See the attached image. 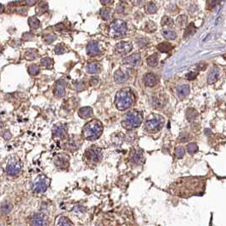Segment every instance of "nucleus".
I'll return each instance as SVG.
<instances>
[{"label": "nucleus", "instance_id": "nucleus-4", "mask_svg": "<svg viewBox=\"0 0 226 226\" xmlns=\"http://www.w3.org/2000/svg\"><path fill=\"white\" fill-rule=\"evenodd\" d=\"M143 116L142 113L139 111H130L124 116V118L122 122V125L124 129H134L138 128L142 124Z\"/></svg>", "mask_w": 226, "mask_h": 226}, {"label": "nucleus", "instance_id": "nucleus-36", "mask_svg": "<svg viewBox=\"0 0 226 226\" xmlns=\"http://www.w3.org/2000/svg\"><path fill=\"white\" fill-rule=\"evenodd\" d=\"M157 10L156 5L153 2H150L148 3L145 6V11L147 14H155Z\"/></svg>", "mask_w": 226, "mask_h": 226}, {"label": "nucleus", "instance_id": "nucleus-42", "mask_svg": "<svg viewBox=\"0 0 226 226\" xmlns=\"http://www.w3.org/2000/svg\"><path fill=\"white\" fill-rule=\"evenodd\" d=\"M198 150V147H197V144L195 143H191L187 145V151H188L190 154H194L196 153Z\"/></svg>", "mask_w": 226, "mask_h": 226}, {"label": "nucleus", "instance_id": "nucleus-1", "mask_svg": "<svg viewBox=\"0 0 226 226\" xmlns=\"http://www.w3.org/2000/svg\"><path fill=\"white\" fill-rule=\"evenodd\" d=\"M204 189V183L197 178H186L179 180L177 185H174V191L177 195L183 197H189L191 195L202 192Z\"/></svg>", "mask_w": 226, "mask_h": 226}, {"label": "nucleus", "instance_id": "nucleus-49", "mask_svg": "<svg viewBox=\"0 0 226 226\" xmlns=\"http://www.w3.org/2000/svg\"><path fill=\"white\" fill-rule=\"evenodd\" d=\"M206 66H207V64H206V63H204V62H201V63H199V64H197V66H196V68H197L198 71H203L206 68Z\"/></svg>", "mask_w": 226, "mask_h": 226}, {"label": "nucleus", "instance_id": "nucleus-41", "mask_svg": "<svg viewBox=\"0 0 226 226\" xmlns=\"http://www.w3.org/2000/svg\"><path fill=\"white\" fill-rule=\"evenodd\" d=\"M187 22V17L185 15H180L177 19V23L180 27H184Z\"/></svg>", "mask_w": 226, "mask_h": 226}, {"label": "nucleus", "instance_id": "nucleus-51", "mask_svg": "<svg viewBox=\"0 0 226 226\" xmlns=\"http://www.w3.org/2000/svg\"><path fill=\"white\" fill-rule=\"evenodd\" d=\"M117 12L118 14H122L124 12V5L123 4V3H120L118 4V6L117 7Z\"/></svg>", "mask_w": 226, "mask_h": 226}, {"label": "nucleus", "instance_id": "nucleus-20", "mask_svg": "<svg viewBox=\"0 0 226 226\" xmlns=\"http://www.w3.org/2000/svg\"><path fill=\"white\" fill-rule=\"evenodd\" d=\"M78 116L82 119H88L93 116V110L89 106H84L78 110Z\"/></svg>", "mask_w": 226, "mask_h": 226}, {"label": "nucleus", "instance_id": "nucleus-2", "mask_svg": "<svg viewBox=\"0 0 226 226\" xmlns=\"http://www.w3.org/2000/svg\"><path fill=\"white\" fill-rule=\"evenodd\" d=\"M134 102V95L130 88H124L117 93L115 97V105L119 111H125L130 108Z\"/></svg>", "mask_w": 226, "mask_h": 226}, {"label": "nucleus", "instance_id": "nucleus-19", "mask_svg": "<svg viewBox=\"0 0 226 226\" xmlns=\"http://www.w3.org/2000/svg\"><path fill=\"white\" fill-rule=\"evenodd\" d=\"M144 156L142 150L139 149H134L130 153V161L134 164H140L143 161Z\"/></svg>", "mask_w": 226, "mask_h": 226}, {"label": "nucleus", "instance_id": "nucleus-57", "mask_svg": "<svg viewBox=\"0 0 226 226\" xmlns=\"http://www.w3.org/2000/svg\"><path fill=\"white\" fill-rule=\"evenodd\" d=\"M2 50H3V48L0 46V54H1V52H2Z\"/></svg>", "mask_w": 226, "mask_h": 226}, {"label": "nucleus", "instance_id": "nucleus-21", "mask_svg": "<svg viewBox=\"0 0 226 226\" xmlns=\"http://www.w3.org/2000/svg\"><path fill=\"white\" fill-rule=\"evenodd\" d=\"M144 82L145 84L148 87H153L156 84L157 79L156 76L152 73H147L144 76Z\"/></svg>", "mask_w": 226, "mask_h": 226}, {"label": "nucleus", "instance_id": "nucleus-24", "mask_svg": "<svg viewBox=\"0 0 226 226\" xmlns=\"http://www.w3.org/2000/svg\"><path fill=\"white\" fill-rule=\"evenodd\" d=\"M177 93H178V96L180 99H184L190 93V86L187 85V84L179 86V88H178V90H177Z\"/></svg>", "mask_w": 226, "mask_h": 226}, {"label": "nucleus", "instance_id": "nucleus-45", "mask_svg": "<svg viewBox=\"0 0 226 226\" xmlns=\"http://www.w3.org/2000/svg\"><path fill=\"white\" fill-rule=\"evenodd\" d=\"M84 88H85V85L83 82H76L75 83V89L76 91H82L84 89Z\"/></svg>", "mask_w": 226, "mask_h": 226}, {"label": "nucleus", "instance_id": "nucleus-3", "mask_svg": "<svg viewBox=\"0 0 226 226\" xmlns=\"http://www.w3.org/2000/svg\"><path fill=\"white\" fill-rule=\"evenodd\" d=\"M103 125L99 120H92L83 126L82 135L87 140L94 141L100 138L102 134Z\"/></svg>", "mask_w": 226, "mask_h": 226}, {"label": "nucleus", "instance_id": "nucleus-30", "mask_svg": "<svg viewBox=\"0 0 226 226\" xmlns=\"http://www.w3.org/2000/svg\"><path fill=\"white\" fill-rule=\"evenodd\" d=\"M28 24L32 29H38L40 27V21L35 16H31L28 19Z\"/></svg>", "mask_w": 226, "mask_h": 226}, {"label": "nucleus", "instance_id": "nucleus-23", "mask_svg": "<svg viewBox=\"0 0 226 226\" xmlns=\"http://www.w3.org/2000/svg\"><path fill=\"white\" fill-rule=\"evenodd\" d=\"M101 69V66L99 62H91L87 66V71L90 74H96Z\"/></svg>", "mask_w": 226, "mask_h": 226}, {"label": "nucleus", "instance_id": "nucleus-38", "mask_svg": "<svg viewBox=\"0 0 226 226\" xmlns=\"http://www.w3.org/2000/svg\"><path fill=\"white\" fill-rule=\"evenodd\" d=\"M58 226H73V224L67 218L60 217L58 220Z\"/></svg>", "mask_w": 226, "mask_h": 226}, {"label": "nucleus", "instance_id": "nucleus-35", "mask_svg": "<svg viewBox=\"0 0 226 226\" xmlns=\"http://www.w3.org/2000/svg\"><path fill=\"white\" fill-rule=\"evenodd\" d=\"M41 65L43 66L46 68H52L54 65V61L53 60L50 58V57H44L43 59H41Z\"/></svg>", "mask_w": 226, "mask_h": 226}, {"label": "nucleus", "instance_id": "nucleus-40", "mask_svg": "<svg viewBox=\"0 0 226 226\" xmlns=\"http://www.w3.org/2000/svg\"><path fill=\"white\" fill-rule=\"evenodd\" d=\"M195 32H196V28L194 27V25L193 24H190V26L186 27V29H185L184 38H187L189 36L192 35V34H194Z\"/></svg>", "mask_w": 226, "mask_h": 226}, {"label": "nucleus", "instance_id": "nucleus-47", "mask_svg": "<svg viewBox=\"0 0 226 226\" xmlns=\"http://www.w3.org/2000/svg\"><path fill=\"white\" fill-rule=\"evenodd\" d=\"M33 38H34V35H32L31 32H26V33L23 34L22 39H24L25 41H30V40H32Z\"/></svg>", "mask_w": 226, "mask_h": 226}, {"label": "nucleus", "instance_id": "nucleus-10", "mask_svg": "<svg viewBox=\"0 0 226 226\" xmlns=\"http://www.w3.org/2000/svg\"><path fill=\"white\" fill-rule=\"evenodd\" d=\"M21 171V163L16 158L10 159L6 166V173L9 176H17Z\"/></svg>", "mask_w": 226, "mask_h": 226}, {"label": "nucleus", "instance_id": "nucleus-5", "mask_svg": "<svg viewBox=\"0 0 226 226\" xmlns=\"http://www.w3.org/2000/svg\"><path fill=\"white\" fill-rule=\"evenodd\" d=\"M164 122V118L160 115L151 114L147 118L145 126L147 131L150 133H155L159 131L162 128Z\"/></svg>", "mask_w": 226, "mask_h": 226}, {"label": "nucleus", "instance_id": "nucleus-52", "mask_svg": "<svg viewBox=\"0 0 226 226\" xmlns=\"http://www.w3.org/2000/svg\"><path fill=\"white\" fill-rule=\"evenodd\" d=\"M97 83H99V79L97 77H93L90 80V85L91 86H96Z\"/></svg>", "mask_w": 226, "mask_h": 226}, {"label": "nucleus", "instance_id": "nucleus-28", "mask_svg": "<svg viewBox=\"0 0 226 226\" xmlns=\"http://www.w3.org/2000/svg\"><path fill=\"white\" fill-rule=\"evenodd\" d=\"M68 51H69V50H68L67 46L64 44H57L55 48V53L56 55H64Z\"/></svg>", "mask_w": 226, "mask_h": 226}, {"label": "nucleus", "instance_id": "nucleus-29", "mask_svg": "<svg viewBox=\"0 0 226 226\" xmlns=\"http://www.w3.org/2000/svg\"><path fill=\"white\" fill-rule=\"evenodd\" d=\"M159 60V55L158 54H154L148 57L147 59V64L150 66H156L158 64Z\"/></svg>", "mask_w": 226, "mask_h": 226}, {"label": "nucleus", "instance_id": "nucleus-48", "mask_svg": "<svg viewBox=\"0 0 226 226\" xmlns=\"http://www.w3.org/2000/svg\"><path fill=\"white\" fill-rule=\"evenodd\" d=\"M197 72H190V73H188L186 75V78L188 80H190V81H191V80L195 79V78L197 77Z\"/></svg>", "mask_w": 226, "mask_h": 226}, {"label": "nucleus", "instance_id": "nucleus-15", "mask_svg": "<svg viewBox=\"0 0 226 226\" xmlns=\"http://www.w3.org/2000/svg\"><path fill=\"white\" fill-rule=\"evenodd\" d=\"M129 70L127 69H118V71H116L114 73V81L116 83H124L129 79Z\"/></svg>", "mask_w": 226, "mask_h": 226}, {"label": "nucleus", "instance_id": "nucleus-16", "mask_svg": "<svg viewBox=\"0 0 226 226\" xmlns=\"http://www.w3.org/2000/svg\"><path fill=\"white\" fill-rule=\"evenodd\" d=\"M66 82L64 80H59L55 83L54 88V94L56 98H62L66 94Z\"/></svg>", "mask_w": 226, "mask_h": 226}, {"label": "nucleus", "instance_id": "nucleus-32", "mask_svg": "<svg viewBox=\"0 0 226 226\" xmlns=\"http://www.w3.org/2000/svg\"><path fill=\"white\" fill-rule=\"evenodd\" d=\"M157 50L161 53H167L172 50V45L168 43H161L157 45Z\"/></svg>", "mask_w": 226, "mask_h": 226}, {"label": "nucleus", "instance_id": "nucleus-31", "mask_svg": "<svg viewBox=\"0 0 226 226\" xmlns=\"http://www.w3.org/2000/svg\"><path fill=\"white\" fill-rule=\"evenodd\" d=\"M56 38H57V36L55 33H45L43 36V40L45 44H52Z\"/></svg>", "mask_w": 226, "mask_h": 226}, {"label": "nucleus", "instance_id": "nucleus-37", "mask_svg": "<svg viewBox=\"0 0 226 226\" xmlns=\"http://www.w3.org/2000/svg\"><path fill=\"white\" fill-rule=\"evenodd\" d=\"M163 37L167 40H173V39L176 38L177 35L175 32L171 31V30H167V31L163 32Z\"/></svg>", "mask_w": 226, "mask_h": 226}, {"label": "nucleus", "instance_id": "nucleus-43", "mask_svg": "<svg viewBox=\"0 0 226 226\" xmlns=\"http://www.w3.org/2000/svg\"><path fill=\"white\" fill-rule=\"evenodd\" d=\"M173 20L171 18L167 17V16H165V17L162 18L161 20V25L162 26H167V27H172L173 26Z\"/></svg>", "mask_w": 226, "mask_h": 226}, {"label": "nucleus", "instance_id": "nucleus-18", "mask_svg": "<svg viewBox=\"0 0 226 226\" xmlns=\"http://www.w3.org/2000/svg\"><path fill=\"white\" fill-rule=\"evenodd\" d=\"M141 57L140 55L138 53L133 54L131 55L128 56L123 60V63L124 65L129 66H137L140 62Z\"/></svg>", "mask_w": 226, "mask_h": 226}, {"label": "nucleus", "instance_id": "nucleus-27", "mask_svg": "<svg viewBox=\"0 0 226 226\" xmlns=\"http://www.w3.org/2000/svg\"><path fill=\"white\" fill-rule=\"evenodd\" d=\"M49 9V6H48V3L44 2V1H41V2H38V4L36 8V13L37 15H41L44 13H46Z\"/></svg>", "mask_w": 226, "mask_h": 226}, {"label": "nucleus", "instance_id": "nucleus-22", "mask_svg": "<svg viewBox=\"0 0 226 226\" xmlns=\"http://www.w3.org/2000/svg\"><path fill=\"white\" fill-rule=\"evenodd\" d=\"M218 77H219V70L217 67L213 68L209 72L208 76V82L209 84H213V83L217 82Z\"/></svg>", "mask_w": 226, "mask_h": 226}, {"label": "nucleus", "instance_id": "nucleus-26", "mask_svg": "<svg viewBox=\"0 0 226 226\" xmlns=\"http://www.w3.org/2000/svg\"><path fill=\"white\" fill-rule=\"evenodd\" d=\"M38 55H39L38 51L35 49H28L25 52V59L28 60H33L37 59Z\"/></svg>", "mask_w": 226, "mask_h": 226}, {"label": "nucleus", "instance_id": "nucleus-55", "mask_svg": "<svg viewBox=\"0 0 226 226\" xmlns=\"http://www.w3.org/2000/svg\"><path fill=\"white\" fill-rule=\"evenodd\" d=\"M3 137H4V139H9L11 138V134H10L9 132H7V136H6V134H4Z\"/></svg>", "mask_w": 226, "mask_h": 226}, {"label": "nucleus", "instance_id": "nucleus-53", "mask_svg": "<svg viewBox=\"0 0 226 226\" xmlns=\"http://www.w3.org/2000/svg\"><path fill=\"white\" fill-rule=\"evenodd\" d=\"M37 3H38V1H26V2H25V3L28 6H33Z\"/></svg>", "mask_w": 226, "mask_h": 226}, {"label": "nucleus", "instance_id": "nucleus-25", "mask_svg": "<svg viewBox=\"0 0 226 226\" xmlns=\"http://www.w3.org/2000/svg\"><path fill=\"white\" fill-rule=\"evenodd\" d=\"M100 15L104 21H108L113 15V10L111 8H102L100 9Z\"/></svg>", "mask_w": 226, "mask_h": 226}, {"label": "nucleus", "instance_id": "nucleus-46", "mask_svg": "<svg viewBox=\"0 0 226 226\" xmlns=\"http://www.w3.org/2000/svg\"><path fill=\"white\" fill-rule=\"evenodd\" d=\"M147 44H148V40H147L146 38H140V39L137 40V44H138L140 48L145 47V46Z\"/></svg>", "mask_w": 226, "mask_h": 226}, {"label": "nucleus", "instance_id": "nucleus-6", "mask_svg": "<svg viewBox=\"0 0 226 226\" xmlns=\"http://www.w3.org/2000/svg\"><path fill=\"white\" fill-rule=\"evenodd\" d=\"M127 32V23L123 20L118 19L111 23L109 27V33L110 36L113 38H118L125 35Z\"/></svg>", "mask_w": 226, "mask_h": 226}, {"label": "nucleus", "instance_id": "nucleus-7", "mask_svg": "<svg viewBox=\"0 0 226 226\" xmlns=\"http://www.w3.org/2000/svg\"><path fill=\"white\" fill-rule=\"evenodd\" d=\"M50 184V179L45 175L38 176L33 183L32 185V191L35 193H43L46 191Z\"/></svg>", "mask_w": 226, "mask_h": 226}, {"label": "nucleus", "instance_id": "nucleus-8", "mask_svg": "<svg viewBox=\"0 0 226 226\" xmlns=\"http://www.w3.org/2000/svg\"><path fill=\"white\" fill-rule=\"evenodd\" d=\"M84 156L88 162L95 164L100 162L102 158V152L100 148H98L97 146H91L89 147L88 150H86Z\"/></svg>", "mask_w": 226, "mask_h": 226}, {"label": "nucleus", "instance_id": "nucleus-14", "mask_svg": "<svg viewBox=\"0 0 226 226\" xmlns=\"http://www.w3.org/2000/svg\"><path fill=\"white\" fill-rule=\"evenodd\" d=\"M132 49L133 45L130 42H120L115 46V51L122 55L129 54Z\"/></svg>", "mask_w": 226, "mask_h": 226}, {"label": "nucleus", "instance_id": "nucleus-54", "mask_svg": "<svg viewBox=\"0 0 226 226\" xmlns=\"http://www.w3.org/2000/svg\"><path fill=\"white\" fill-rule=\"evenodd\" d=\"M100 3L104 5H107V4H111V3H113V1H100Z\"/></svg>", "mask_w": 226, "mask_h": 226}, {"label": "nucleus", "instance_id": "nucleus-50", "mask_svg": "<svg viewBox=\"0 0 226 226\" xmlns=\"http://www.w3.org/2000/svg\"><path fill=\"white\" fill-rule=\"evenodd\" d=\"M179 140L181 142H185L189 139V135L187 134H181V135L179 136Z\"/></svg>", "mask_w": 226, "mask_h": 226}, {"label": "nucleus", "instance_id": "nucleus-11", "mask_svg": "<svg viewBox=\"0 0 226 226\" xmlns=\"http://www.w3.org/2000/svg\"><path fill=\"white\" fill-rule=\"evenodd\" d=\"M53 135L55 138L59 139H63L66 137L67 134V126L66 124L58 123L55 125H54L53 130H52Z\"/></svg>", "mask_w": 226, "mask_h": 226}, {"label": "nucleus", "instance_id": "nucleus-12", "mask_svg": "<svg viewBox=\"0 0 226 226\" xmlns=\"http://www.w3.org/2000/svg\"><path fill=\"white\" fill-rule=\"evenodd\" d=\"M70 158L66 154H59L54 159V163L59 169H66L69 167Z\"/></svg>", "mask_w": 226, "mask_h": 226}, {"label": "nucleus", "instance_id": "nucleus-44", "mask_svg": "<svg viewBox=\"0 0 226 226\" xmlns=\"http://www.w3.org/2000/svg\"><path fill=\"white\" fill-rule=\"evenodd\" d=\"M185 149L183 147H177L175 150V156L178 158H182L183 156H185Z\"/></svg>", "mask_w": 226, "mask_h": 226}, {"label": "nucleus", "instance_id": "nucleus-39", "mask_svg": "<svg viewBox=\"0 0 226 226\" xmlns=\"http://www.w3.org/2000/svg\"><path fill=\"white\" fill-rule=\"evenodd\" d=\"M186 117H187V119L189 121H193L197 117V111H195L192 108L188 109L187 112H186Z\"/></svg>", "mask_w": 226, "mask_h": 226}, {"label": "nucleus", "instance_id": "nucleus-34", "mask_svg": "<svg viewBox=\"0 0 226 226\" xmlns=\"http://www.w3.org/2000/svg\"><path fill=\"white\" fill-rule=\"evenodd\" d=\"M12 205L9 203L2 204L0 207V215H6L12 210Z\"/></svg>", "mask_w": 226, "mask_h": 226}, {"label": "nucleus", "instance_id": "nucleus-17", "mask_svg": "<svg viewBox=\"0 0 226 226\" xmlns=\"http://www.w3.org/2000/svg\"><path fill=\"white\" fill-rule=\"evenodd\" d=\"M31 226H47L48 218L44 213H36L31 219Z\"/></svg>", "mask_w": 226, "mask_h": 226}, {"label": "nucleus", "instance_id": "nucleus-13", "mask_svg": "<svg viewBox=\"0 0 226 226\" xmlns=\"http://www.w3.org/2000/svg\"><path fill=\"white\" fill-rule=\"evenodd\" d=\"M86 51L89 56H97L101 53V46L99 42L97 41H90L87 45Z\"/></svg>", "mask_w": 226, "mask_h": 226}, {"label": "nucleus", "instance_id": "nucleus-56", "mask_svg": "<svg viewBox=\"0 0 226 226\" xmlns=\"http://www.w3.org/2000/svg\"><path fill=\"white\" fill-rule=\"evenodd\" d=\"M3 11H4V6L0 3V14L3 13Z\"/></svg>", "mask_w": 226, "mask_h": 226}, {"label": "nucleus", "instance_id": "nucleus-9", "mask_svg": "<svg viewBox=\"0 0 226 226\" xmlns=\"http://www.w3.org/2000/svg\"><path fill=\"white\" fill-rule=\"evenodd\" d=\"M82 138L79 135H71L66 142L65 147L67 150L73 152L79 149L82 145Z\"/></svg>", "mask_w": 226, "mask_h": 226}, {"label": "nucleus", "instance_id": "nucleus-33", "mask_svg": "<svg viewBox=\"0 0 226 226\" xmlns=\"http://www.w3.org/2000/svg\"><path fill=\"white\" fill-rule=\"evenodd\" d=\"M28 73L30 75H32V76H36V75H38L39 73V71H40V67H39V66L36 64H32V65H30L29 66H28Z\"/></svg>", "mask_w": 226, "mask_h": 226}]
</instances>
